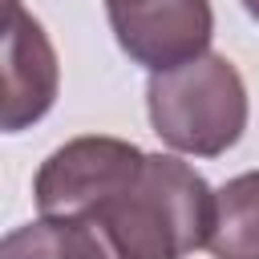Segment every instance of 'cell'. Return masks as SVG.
I'll list each match as a JSON object with an SVG mask.
<instances>
[{
	"label": "cell",
	"instance_id": "obj_1",
	"mask_svg": "<svg viewBox=\"0 0 259 259\" xmlns=\"http://www.w3.org/2000/svg\"><path fill=\"white\" fill-rule=\"evenodd\" d=\"M214 190L178 154H146L138 174L97 202L89 223L109 259H186L206 247Z\"/></svg>",
	"mask_w": 259,
	"mask_h": 259
},
{
	"label": "cell",
	"instance_id": "obj_2",
	"mask_svg": "<svg viewBox=\"0 0 259 259\" xmlns=\"http://www.w3.org/2000/svg\"><path fill=\"white\" fill-rule=\"evenodd\" d=\"M146 113L154 134L190 158L227 154L247 130V85L223 53H202L178 69L150 73Z\"/></svg>",
	"mask_w": 259,
	"mask_h": 259
},
{
	"label": "cell",
	"instance_id": "obj_3",
	"mask_svg": "<svg viewBox=\"0 0 259 259\" xmlns=\"http://www.w3.org/2000/svg\"><path fill=\"white\" fill-rule=\"evenodd\" d=\"M142 158H146V150H138L125 138H105V134L73 138L40 162V170L32 178L36 210L85 219L97 202H105L117 186H125L138 174Z\"/></svg>",
	"mask_w": 259,
	"mask_h": 259
},
{
	"label": "cell",
	"instance_id": "obj_4",
	"mask_svg": "<svg viewBox=\"0 0 259 259\" xmlns=\"http://www.w3.org/2000/svg\"><path fill=\"white\" fill-rule=\"evenodd\" d=\"M117 49L146 73L178 69L210 49V0H105Z\"/></svg>",
	"mask_w": 259,
	"mask_h": 259
},
{
	"label": "cell",
	"instance_id": "obj_5",
	"mask_svg": "<svg viewBox=\"0 0 259 259\" xmlns=\"http://www.w3.org/2000/svg\"><path fill=\"white\" fill-rule=\"evenodd\" d=\"M61 93V61L36 16L24 8L0 28V134L32 130Z\"/></svg>",
	"mask_w": 259,
	"mask_h": 259
},
{
	"label": "cell",
	"instance_id": "obj_6",
	"mask_svg": "<svg viewBox=\"0 0 259 259\" xmlns=\"http://www.w3.org/2000/svg\"><path fill=\"white\" fill-rule=\"evenodd\" d=\"M206 251L214 259H259V170L235 174L214 190Z\"/></svg>",
	"mask_w": 259,
	"mask_h": 259
},
{
	"label": "cell",
	"instance_id": "obj_7",
	"mask_svg": "<svg viewBox=\"0 0 259 259\" xmlns=\"http://www.w3.org/2000/svg\"><path fill=\"white\" fill-rule=\"evenodd\" d=\"M0 259H109V251L89 223L40 214L0 239Z\"/></svg>",
	"mask_w": 259,
	"mask_h": 259
},
{
	"label": "cell",
	"instance_id": "obj_8",
	"mask_svg": "<svg viewBox=\"0 0 259 259\" xmlns=\"http://www.w3.org/2000/svg\"><path fill=\"white\" fill-rule=\"evenodd\" d=\"M16 12H20V0H0V28H4Z\"/></svg>",
	"mask_w": 259,
	"mask_h": 259
},
{
	"label": "cell",
	"instance_id": "obj_9",
	"mask_svg": "<svg viewBox=\"0 0 259 259\" xmlns=\"http://www.w3.org/2000/svg\"><path fill=\"white\" fill-rule=\"evenodd\" d=\"M243 8H247V16H251V20H259V0H243Z\"/></svg>",
	"mask_w": 259,
	"mask_h": 259
}]
</instances>
